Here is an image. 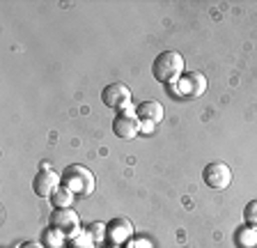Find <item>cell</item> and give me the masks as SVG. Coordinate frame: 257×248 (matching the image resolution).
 I'll use <instances>...</instances> for the list:
<instances>
[{
  "mask_svg": "<svg viewBox=\"0 0 257 248\" xmlns=\"http://www.w3.org/2000/svg\"><path fill=\"white\" fill-rule=\"evenodd\" d=\"M62 186L69 189L76 198H87L90 193H94V175L78 163L67 166L62 170Z\"/></svg>",
  "mask_w": 257,
  "mask_h": 248,
  "instance_id": "cell-1",
  "label": "cell"
},
{
  "mask_svg": "<svg viewBox=\"0 0 257 248\" xmlns=\"http://www.w3.org/2000/svg\"><path fill=\"white\" fill-rule=\"evenodd\" d=\"M207 92V78L200 71H186L179 81V94L182 97H202Z\"/></svg>",
  "mask_w": 257,
  "mask_h": 248,
  "instance_id": "cell-7",
  "label": "cell"
},
{
  "mask_svg": "<svg viewBox=\"0 0 257 248\" xmlns=\"http://www.w3.org/2000/svg\"><path fill=\"white\" fill-rule=\"evenodd\" d=\"M136 115H138V119L145 124V131H152L154 124H159L161 119H163V106H161L159 101H154V99H150V101L140 103Z\"/></svg>",
  "mask_w": 257,
  "mask_h": 248,
  "instance_id": "cell-8",
  "label": "cell"
},
{
  "mask_svg": "<svg viewBox=\"0 0 257 248\" xmlns=\"http://www.w3.org/2000/svg\"><path fill=\"white\" fill-rule=\"evenodd\" d=\"M69 248H94V246H92V241H90V239H85V237H78L74 243H71Z\"/></svg>",
  "mask_w": 257,
  "mask_h": 248,
  "instance_id": "cell-16",
  "label": "cell"
},
{
  "mask_svg": "<svg viewBox=\"0 0 257 248\" xmlns=\"http://www.w3.org/2000/svg\"><path fill=\"white\" fill-rule=\"evenodd\" d=\"M64 237H67V234H64L62 230H58V227L51 225L42 232V243L46 248H60L64 243Z\"/></svg>",
  "mask_w": 257,
  "mask_h": 248,
  "instance_id": "cell-12",
  "label": "cell"
},
{
  "mask_svg": "<svg viewBox=\"0 0 257 248\" xmlns=\"http://www.w3.org/2000/svg\"><path fill=\"white\" fill-rule=\"evenodd\" d=\"M236 243H239L241 248H255L257 246V230H252V227H239V232H236Z\"/></svg>",
  "mask_w": 257,
  "mask_h": 248,
  "instance_id": "cell-13",
  "label": "cell"
},
{
  "mask_svg": "<svg viewBox=\"0 0 257 248\" xmlns=\"http://www.w3.org/2000/svg\"><path fill=\"white\" fill-rule=\"evenodd\" d=\"M112 131H115V136H117V138H124V141L136 138V136H138V131H140L138 115H136L131 108L119 110V113L115 115V119H112Z\"/></svg>",
  "mask_w": 257,
  "mask_h": 248,
  "instance_id": "cell-4",
  "label": "cell"
},
{
  "mask_svg": "<svg viewBox=\"0 0 257 248\" xmlns=\"http://www.w3.org/2000/svg\"><path fill=\"white\" fill-rule=\"evenodd\" d=\"M60 179H62V175L44 168V170H39V173L35 175V179H32V191H35L39 198H51V195L55 193V189H58Z\"/></svg>",
  "mask_w": 257,
  "mask_h": 248,
  "instance_id": "cell-6",
  "label": "cell"
},
{
  "mask_svg": "<svg viewBox=\"0 0 257 248\" xmlns=\"http://www.w3.org/2000/svg\"><path fill=\"white\" fill-rule=\"evenodd\" d=\"M243 218H246V225L252 227V230H257V198L250 200L246 205V209H243Z\"/></svg>",
  "mask_w": 257,
  "mask_h": 248,
  "instance_id": "cell-14",
  "label": "cell"
},
{
  "mask_svg": "<svg viewBox=\"0 0 257 248\" xmlns=\"http://www.w3.org/2000/svg\"><path fill=\"white\" fill-rule=\"evenodd\" d=\"M106 230H108V225H103V223H90V225H87V237H90L92 241H101Z\"/></svg>",
  "mask_w": 257,
  "mask_h": 248,
  "instance_id": "cell-15",
  "label": "cell"
},
{
  "mask_svg": "<svg viewBox=\"0 0 257 248\" xmlns=\"http://www.w3.org/2000/svg\"><path fill=\"white\" fill-rule=\"evenodd\" d=\"M51 225L62 230L64 234H76L80 227V218H78V214L71 209H55L53 214H51Z\"/></svg>",
  "mask_w": 257,
  "mask_h": 248,
  "instance_id": "cell-9",
  "label": "cell"
},
{
  "mask_svg": "<svg viewBox=\"0 0 257 248\" xmlns=\"http://www.w3.org/2000/svg\"><path fill=\"white\" fill-rule=\"evenodd\" d=\"M76 195L71 193L69 189H64V186H58L55 189V193L51 195V205L55 207V209H69L71 202H74Z\"/></svg>",
  "mask_w": 257,
  "mask_h": 248,
  "instance_id": "cell-11",
  "label": "cell"
},
{
  "mask_svg": "<svg viewBox=\"0 0 257 248\" xmlns=\"http://www.w3.org/2000/svg\"><path fill=\"white\" fill-rule=\"evenodd\" d=\"M184 71V58L182 53L177 51H163L154 58V65H152V74L159 83H175Z\"/></svg>",
  "mask_w": 257,
  "mask_h": 248,
  "instance_id": "cell-2",
  "label": "cell"
},
{
  "mask_svg": "<svg viewBox=\"0 0 257 248\" xmlns=\"http://www.w3.org/2000/svg\"><path fill=\"white\" fill-rule=\"evenodd\" d=\"M131 234H134V225H131V221H126V218H115V221L108 223L106 237L110 239L112 243L128 241V239H131Z\"/></svg>",
  "mask_w": 257,
  "mask_h": 248,
  "instance_id": "cell-10",
  "label": "cell"
},
{
  "mask_svg": "<svg viewBox=\"0 0 257 248\" xmlns=\"http://www.w3.org/2000/svg\"><path fill=\"white\" fill-rule=\"evenodd\" d=\"M101 101L106 103L108 108H115V110H126L128 103H131V90H128L126 83H110V85L103 87Z\"/></svg>",
  "mask_w": 257,
  "mask_h": 248,
  "instance_id": "cell-5",
  "label": "cell"
},
{
  "mask_svg": "<svg viewBox=\"0 0 257 248\" xmlns=\"http://www.w3.org/2000/svg\"><path fill=\"white\" fill-rule=\"evenodd\" d=\"M19 248H46L44 243H35V241H28V243H23V246H19Z\"/></svg>",
  "mask_w": 257,
  "mask_h": 248,
  "instance_id": "cell-17",
  "label": "cell"
},
{
  "mask_svg": "<svg viewBox=\"0 0 257 248\" xmlns=\"http://www.w3.org/2000/svg\"><path fill=\"white\" fill-rule=\"evenodd\" d=\"M202 177H204V184H207L209 189L223 191L232 184V170H230L227 163L214 161V163H209V166H204Z\"/></svg>",
  "mask_w": 257,
  "mask_h": 248,
  "instance_id": "cell-3",
  "label": "cell"
}]
</instances>
